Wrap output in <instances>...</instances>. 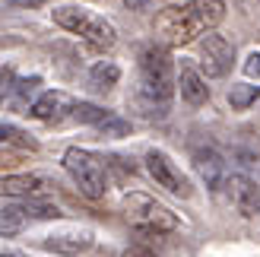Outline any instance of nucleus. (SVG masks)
<instances>
[{"mask_svg":"<svg viewBox=\"0 0 260 257\" xmlns=\"http://www.w3.org/2000/svg\"><path fill=\"white\" fill-rule=\"evenodd\" d=\"M92 245H95V235L89 229H76V232H60V235L45 238V248L54 254H63V257H80L86 251H92Z\"/></svg>","mask_w":260,"mask_h":257,"instance_id":"obj_11","label":"nucleus"},{"mask_svg":"<svg viewBox=\"0 0 260 257\" xmlns=\"http://www.w3.org/2000/svg\"><path fill=\"white\" fill-rule=\"evenodd\" d=\"M25 213H29V219H57L60 216V210L51 203H32V207H25Z\"/></svg>","mask_w":260,"mask_h":257,"instance_id":"obj_21","label":"nucleus"},{"mask_svg":"<svg viewBox=\"0 0 260 257\" xmlns=\"http://www.w3.org/2000/svg\"><path fill=\"white\" fill-rule=\"evenodd\" d=\"M45 190V178L38 175H4L0 178V197H38Z\"/></svg>","mask_w":260,"mask_h":257,"instance_id":"obj_12","label":"nucleus"},{"mask_svg":"<svg viewBox=\"0 0 260 257\" xmlns=\"http://www.w3.org/2000/svg\"><path fill=\"white\" fill-rule=\"evenodd\" d=\"M257 99H260V86H248V83L232 86V92H229V102H232V108H235V111L251 108Z\"/></svg>","mask_w":260,"mask_h":257,"instance_id":"obj_16","label":"nucleus"},{"mask_svg":"<svg viewBox=\"0 0 260 257\" xmlns=\"http://www.w3.org/2000/svg\"><path fill=\"white\" fill-rule=\"evenodd\" d=\"M99 134L102 137H130V121L118 118V114H108L105 121H99Z\"/></svg>","mask_w":260,"mask_h":257,"instance_id":"obj_20","label":"nucleus"},{"mask_svg":"<svg viewBox=\"0 0 260 257\" xmlns=\"http://www.w3.org/2000/svg\"><path fill=\"white\" fill-rule=\"evenodd\" d=\"M178 86V73H175V60L168 45L149 42L140 51V102L146 108L149 118H165L168 114V102L175 95Z\"/></svg>","mask_w":260,"mask_h":257,"instance_id":"obj_1","label":"nucleus"},{"mask_svg":"<svg viewBox=\"0 0 260 257\" xmlns=\"http://www.w3.org/2000/svg\"><path fill=\"white\" fill-rule=\"evenodd\" d=\"M0 257H25V254H19V251H4Z\"/></svg>","mask_w":260,"mask_h":257,"instance_id":"obj_29","label":"nucleus"},{"mask_svg":"<svg viewBox=\"0 0 260 257\" xmlns=\"http://www.w3.org/2000/svg\"><path fill=\"white\" fill-rule=\"evenodd\" d=\"M10 7H22V10H35V7H45L51 0H7Z\"/></svg>","mask_w":260,"mask_h":257,"instance_id":"obj_26","label":"nucleus"},{"mask_svg":"<svg viewBox=\"0 0 260 257\" xmlns=\"http://www.w3.org/2000/svg\"><path fill=\"white\" fill-rule=\"evenodd\" d=\"M146 172H149V178H152L155 184L168 190V194H175V197H190V181H187V175L181 172L162 149H149V152H146Z\"/></svg>","mask_w":260,"mask_h":257,"instance_id":"obj_7","label":"nucleus"},{"mask_svg":"<svg viewBox=\"0 0 260 257\" xmlns=\"http://www.w3.org/2000/svg\"><path fill=\"white\" fill-rule=\"evenodd\" d=\"M244 76H251V80H254V76H260V51H254V54H248V60H244Z\"/></svg>","mask_w":260,"mask_h":257,"instance_id":"obj_24","label":"nucleus"},{"mask_svg":"<svg viewBox=\"0 0 260 257\" xmlns=\"http://www.w3.org/2000/svg\"><path fill=\"white\" fill-rule=\"evenodd\" d=\"M25 222H29V213H25V207H4L0 210V238H13L19 235Z\"/></svg>","mask_w":260,"mask_h":257,"instance_id":"obj_15","label":"nucleus"},{"mask_svg":"<svg viewBox=\"0 0 260 257\" xmlns=\"http://www.w3.org/2000/svg\"><path fill=\"white\" fill-rule=\"evenodd\" d=\"M42 86V76H29V80H16L13 83V105H16L19 111L25 108V99H29L35 89Z\"/></svg>","mask_w":260,"mask_h":257,"instance_id":"obj_19","label":"nucleus"},{"mask_svg":"<svg viewBox=\"0 0 260 257\" xmlns=\"http://www.w3.org/2000/svg\"><path fill=\"white\" fill-rule=\"evenodd\" d=\"M121 80V67L114 60H99L92 70H89V86L95 89V92H108V89H114Z\"/></svg>","mask_w":260,"mask_h":257,"instance_id":"obj_14","label":"nucleus"},{"mask_svg":"<svg viewBox=\"0 0 260 257\" xmlns=\"http://www.w3.org/2000/svg\"><path fill=\"white\" fill-rule=\"evenodd\" d=\"M63 169H67V175L76 181L83 197H89V200L105 197V190H108L105 187V165H102V159L95 152H89L83 146H70L63 152Z\"/></svg>","mask_w":260,"mask_h":257,"instance_id":"obj_5","label":"nucleus"},{"mask_svg":"<svg viewBox=\"0 0 260 257\" xmlns=\"http://www.w3.org/2000/svg\"><path fill=\"white\" fill-rule=\"evenodd\" d=\"M222 19H225V0H190L184 7H165L155 16V32L165 38L168 48H175L216 29Z\"/></svg>","mask_w":260,"mask_h":257,"instance_id":"obj_2","label":"nucleus"},{"mask_svg":"<svg viewBox=\"0 0 260 257\" xmlns=\"http://www.w3.org/2000/svg\"><path fill=\"white\" fill-rule=\"evenodd\" d=\"M152 4H155V0H124L127 10H149Z\"/></svg>","mask_w":260,"mask_h":257,"instance_id":"obj_27","label":"nucleus"},{"mask_svg":"<svg viewBox=\"0 0 260 257\" xmlns=\"http://www.w3.org/2000/svg\"><path fill=\"white\" fill-rule=\"evenodd\" d=\"M178 92L187 102L190 108H200L206 99H210V86H206V76L193 67L190 60L178 63Z\"/></svg>","mask_w":260,"mask_h":257,"instance_id":"obj_9","label":"nucleus"},{"mask_svg":"<svg viewBox=\"0 0 260 257\" xmlns=\"http://www.w3.org/2000/svg\"><path fill=\"white\" fill-rule=\"evenodd\" d=\"M10 80H13V76H10V70L4 67V63H0V86H7Z\"/></svg>","mask_w":260,"mask_h":257,"instance_id":"obj_28","label":"nucleus"},{"mask_svg":"<svg viewBox=\"0 0 260 257\" xmlns=\"http://www.w3.org/2000/svg\"><path fill=\"white\" fill-rule=\"evenodd\" d=\"M232 63H235V45H232L225 35L210 29L200 38V67H203V73L210 76V80H219V76H225L232 70Z\"/></svg>","mask_w":260,"mask_h":257,"instance_id":"obj_6","label":"nucleus"},{"mask_svg":"<svg viewBox=\"0 0 260 257\" xmlns=\"http://www.w3.org/2000/svg\"><path fill=\"white\" fill-rule=\"evenodd\" d=\"M16 165H22V152L0 149V172H4V169H16Z\"/></svg>","mask_w":260,"mask_h":257,"instance_id":"obj_23","label":"nucleus"},{"mask_svg":"<svg viewBox=\"0 0 260 257\" xmlns=\"http://www.w3.org/2000/svg\"><path fill=\"white\" fill-rule=\"evenodd\" d=\"M121 257H159V254L149 251V248H143V245H134V248H127Z\"/></svg>","mask_w":260,"mask_h":257,"instance_id":"obj_25","label":"nucleus"},{"mask_svg":"<svg viewBox=\"0 0 260 257\" xmlns=\"http://www.w3.org/2000/svg\"><path fill=\"white\" fill-rule=\"evenodd\" d=\"M193 169L200 172V178L206 181V187H213V190L225 181V178H222L225 165H222V159H219L213 149H200V152H193Z\"/></svg>","mask_w":260,"mask_h":257,"instance_id":"obj_13","label":"nucleus"},{"mask_svg":"<svg viewBox=\"0 0 260 257\" xmlns=\"http://www.w3.org/2000/svg\"><path fill=\"white\" fill-rule=\"evenodd\" d=\"M51 16H54V22L60 29L80 35L83 42L95 51H111L114 42H118L114 25L105 16H95V13H89L83 7H57V10H51Z\"/></svg>","mask_w":260,"mask_h":257,"instance_id":"obj_3","label":"nucleus"},{"mask_svg":"<svg viewBox=\"0 0 260 257\" xmlns=\"http://www.w3.org/2000/svg\"><path fill=\"white\" fill-rule=\"evenodd\" d=\"M124 213H127L130 226L143 235H168L178 229V216L165 203H159L149 194H140V190L124 197Z\"/></svg>","mask_w":260,"mask_h":257,"instance_id":"obj_4","label":"nucleus"},{"mask_svg":"<svg viewBox=\"0 0 260 257\" xmlns=\"http://www.w3.org/2000/svg\"><path fill=\"white\" fill-rule=\"evenodd\" d=\"M222 187H225L229 203L241 216H248V219L260 216V184L257 181H251L248 175H229L222 181Z\"/></svg>","mask_w":260,"mask_h":257,"instance_id":"obj_8","label":"nucleus"},{"mask_svg":"<svg viewBox=\"0 0 260 257\" xmlns=\"http://www.w3.org/2000/svg\"><path fill=\"white\" fill-rule=\"evenodd\" d=\"M0 143H16L22 149H38L35 140L25 131H19V127H13V124H0Z\"/></svg>","mask_w":260,"mask_h":257,"instance_id":"obj_18","label":"nucleus"},{"mask_svg":"<svg viewBox=\"0 0 260 257\" xmlns=\"http://www.w3.org/2000/svg\"><path fill=\"white\" fill-rule=\"evenodd\" d=\"M70 114H73V121H80V124H99V121L108 118V111L102 105H92V102H73Z\"/></svg>","mask_w":260,"mask_h":257,"instance_id":"obj_17","label":"nucleus"},{"mask_svg":"<svg viewBox=\"0 0 260 257\" xmlns=\"http://www.w3.org/2000/svg\"><path fill=\"white\" fill-rule=\"evenodd\" d=\"M67 111H73V99L67 92H60V89H48V92H42L32 105H29V114L35 121H48V124H54L60 121Z\"/></svg>","mask_w":260,"mask_h":257,"instance_id":"obj_10","label":"nucleus"},{"mask_svg":"<svg viewBox=\"0 0 260 257\" xmlns=\"http://www.w3.org/2000/svg\"><path fill=\"white\" fill-rule=\"evenodd\" d=\"M235 4H238V10H241L244 19L254 22V25H260V0H235Z\"/></svg>","mask_w":260,"mask_h":257,"instance_id":"obj_22","label":"nucleus"}]
</instances>
